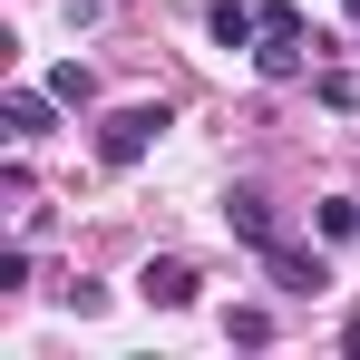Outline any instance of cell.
<instances>
[{
    "label": "cell",
    "mask_w": 360,
    "mask_h": 360,
    "mask_svg": "<svg viewBox=\"0 0 360 360\" xmlns=\"http://www.w3.org/2000/svg\"><path fill=\"white\" fill-rule=\"evenodd\" d=\"M136 292L156 302V311H185V302H195V263H146V273H136Z\"/></svg>",
    "instance_id": "5b68a950"
},
{
    "label": "cell",
    "mask_w": 360,
    "mask_h": 360,
    "mask_svg": "<svg viewBox=\"0 0 360 360\" xmlns=\"http://www.w3.org/2000/svg\"><path fill=\"white\" fill-rule=\"evenodd\" d=\"M253 68L263 78H302V39H253Z\"/></svg>",
    "instance_id": "ba28073f"
},
{
    "label": "cell",
    "mask_w": 360,
    "mask_h": 360,
    "mask_svg": "<svg viewBox=\"0 0 360 360\" xmlns=\"http://www.w3.org/2000/svg\"><path fill=\"white\" fill-rule=\"evenodd\" d=\"M205 30H214V49H253L263 39V0H214Z\"/></svg>",
    "instance_id": "7a4b0ae2"
},
{
    "label": "cell",
    "mask_w": 360,
    "mask_h": 360,
    "mask_svg": "<svg viewBox=\"0 0 360 360\" xmlns=\"http://www.w3.org/2000/svg\"><path fill=\"white\" fill-rule=\"evenodd\" d=\"M49 98H59V108H98V78H88L78 59H59L49 68Z\"/></svg>",
    "instance_id": "52a82bcc"
},
{
    "label": "cell",
    "mask_w": 360,
    "mask_h": 360,
    "mask_svg": "<svg viewBox=\"0 0 360 360\" xmlns=\"http://www.w3.org/2000/svg\"><path fill=\"white\" fill-rule=\"evenodd\" d=\"M49 117H59V98H49V88H10V98H0V127H10L20 146H30V136H49Z\"/></svg>",
    "instance_id": "3957f363"
},
{
    "label": "cell",
    "mask_w": 360,
    "mask_h": 360,
    "mask_svg": "<svg viewBox=\"0 0 360 360\" xmlns=\"http://www.w3.org/2000/svg\"><path fill=\"white\" fill-rule=\"evenodd\" d=\"M263 263H273V283L283 292H321L331 273H321V253H292V243H263Z\"/></svg>",
    "instance_id": "8992f818"
},
{
    "label": "cell",
    "mask_w": 360,
    "mask_h": 360,
    "mask_svg": "<svg viewBox=\"0 0 360 360\" xmlns=\"http://www.w3.org/2000/svg\"><path fill=\"white\" fill-rule=\"evenodd\" d=\"M341 10H351V20H360V0H341Z\"/></svg>",
    "instance_id": "4fadbf2b"
},
{
    "label": "cell",
    "mask_w": 360,
    "mask_h": 360,
    "mask_svg": "<svg viewBox=\"0 0 360 360\" xmlns=\"http://www.w3.org/2000/svg\"><path fill=\"white\" fill-rule=\"evenodd\" d=\"M166 127H176V108H156V98H146V108H117V117L98 127V156H108V166H136Z\"/></svg>",
    "instance_id": "6da1fadb"
},
{
    "label": "cell",
    "mask_w": 360,
    "mask_h": 360,
    "mask_svg": "<svg viewBox=\"0 0 360 360\" xmlns=\"http://www.w3.org/2000/svg\"><path fill=\"white\" fill-rule=\"evenodd\" d=\"M321 234H331V243L360 234V205H351V195H331V205H321Z\"/></svg>",
    "instance_id": "9c48e42d"
},
{
    "label": "cell",
    "mask_w": 360,
    "mask_h": 360,
    "mask_svg": "<svg viewBox=\"0 0 360 360\" xmlns=\"http://www.w3.org/2000/svg\"><path fill=\"white\" fill-rule=\"evenodd\" d=\"M224 214H234V234L253 243V253H263V243H283V224H273V205H263L253 185H234V195H224Z\"/></svg>",
    "instance_id": "277c9868"
},
{
    "label": "cell",
    "mask_w": 360,
    "mask_h": 360,
    "mask_svg": "<svg viewBox=\"0 0 360 360\" xmlns=\"http://www.w3.org/2000/svg\"><path fill=\"white\" fill-rule=\"evenodd\" d=\"M321 108H360V78H351V68H321Z\"/></svg>",
    "instance_id": "8fae6325"
},
{
    "label": "cell",
    "mask_w": 360,
    "mask_h": 360,
    "mask_svg": "<svg viewBox=\"0 0 360 360\" xmlns=\"http://www.w3.org/2000/svg\"><path fill=\"white\" fill-rule=\"evenodd\" d=\"M341 351H351V360H360V311H351V321H341Z\"/></svg>",
    "instance_id": "7c38bea8"
},
{
    "label": "cell",
    "mask_w": 360,
    "mask_h": 360,
    "mask_svg": "<svg viewBox=\"0 0 360 360\" xmlns=\"http://www.w3.org/2000/svg\"><path fill=\"white\" fill-rule=\"evenodd\" d=\"M263 39H302V10H292V0H263Z\"/></svg>",
    "instance_id": "30bf717a"
}]
</instances>
